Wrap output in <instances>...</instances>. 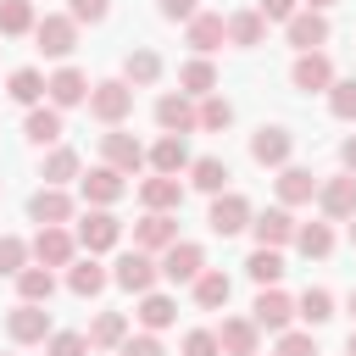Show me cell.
Instances as JSON below:
<instances>
[{
  "label": "cell",
  "mask_w": 356,
  "mask_h": 356,
  "mask_svg": "<svg viewBox=\"0 0 356 356\" xmlns=\"http://www.w3.org/2000/svg\"><path fill=\"white\" fill-rule=\"evenodd\" d=\"M156 78H161V56H156L150 44L128 50V61H122V83H128V89H150Z\"/></svg>",
  "instance_id": "d4e9b609"
},
{
  "label": "cell",
  "mask_w": 356,
  "mask_h": 356,
  "mask_svg": "<svg viewBox=\"0 0 356 356\" xmlns=\"http://www.w3.org/2000/svg\"><path fill=\"white\" fill-rule=\"evenodd\" d=\"M134 317H139L145 334H161V328L178 323V306H172V295H156V289H150V295H139V312H134Z\"/></svg>",
  "instance_id": "f546056e"
},
{
  "label": "cell",
  "mask_w": 356,
  "mask_h": 356,
  "mask_svg": "<svg viewBox=\"0 0 356 356\" xmlns=\"http://www.w3.org/2000/svg\"><path fill=\"white\" fill-rule=\"evenodd\" d=\"M184 33H189V44H195L200 56H211V50H217V44L228 39V22H222L217 11H195V17L184 22Z\"/></svg>",
  "instance_id": "603a6c76"
},
{
  "label": "cell",
  "mask_w": 356,
  "mask_h": 356,
  "mask_svg": "<svg viewBox=\"0 0 356 356\" xmlns=\"http://www.w3.org/2000/svg\"><path fill=\"white\" fill-rule=\"evenodd\" d=\"M350 312H356V289H350Z\"/></svg>",
  "instance_id": "9f6ffc18"
},
{
  "label": "cell",
  "mask_w": 356,
  "mask_h": 356,
  "mask_svg": "<svg viewBox=\"0 0 356 356\" xmlns=\"http://www.w3.org/2000/svg\"><path fill=\"white\" fill-rule=\"evenodd\" d=\"M156 267H161V278H167V284H195V278L206 273V250H200V245H189V239H178V245H167V250H161V261H156Z\"/></svg>",
  "instance_id": "5b68a950"
},
{
  "label": "cell",
  "mask_w": 356,
  "mask_h": 356,
  "mask_svg": "<svg viewBox=\"0 0 356 356\" xmlns=\"http://www.w3.org/2000/svg\"><path fill=\"white\" fill-rule=\"evenodd\" d=\"M139 200H145V211H178V206H184V184L156 172V178L139 184Z\"/></svg>",
  "instance_id": "4316f807"
},
{
  "label": "cell",
  "mask_w": 356,
  "mask_h": 356,
  "mask_svg": "<svg viewBox=\"0 0 356 356\" xmlns=\"http://www.w3.org/2000/svg\"><path fill=\"white\" fill-rule=\"evenodd\" d=\"M67 178H78V150H67V145H56V150L44 156V184H50V189H61Z\"/></svg>",
  "instance_id": "ab89813d"
},
{
  "label": "cell",
  "mask_w": 356,
  "mask_h": 356,
  "mask_svg": "<svg viewBox=\"0 0 356 356\" xmlns=\"http://www.w3.org/2000/svg\"><path fill=\"white\" fill-rule=\"evenodd\" d=\"M228 178H234V172H228V161H222V156H195V161H189V184H195V189H206V195H222V189H228Z\"/></svg>",
  "instance_id": "4dcf8cb0"
},
{
  "label": "cell",
  "mask_w": 356,
  "mask_h": 356,
  "mask_svg": "<svg viewBox=\"0 0 356 356\" xmlns=\"http://www.w3.org/2000/svg\"><path fill=\"white\" fill-rule=\"evenodd\" d=\"M289 83H295V89H306V95H317V89H328V83H334V61H328L323 50H306V56H295Z\"/></svg>",
  "instance_id": "d6986e66"
},
{
  "label": "cell",
  "mask_w": 356,
  "mask_h": 356,
  "mask_svg": "<svg viewBox=\"0 0 356 356\" xmlns=\"http://www.w3.org/2000/svg\"><path fill=\"white\" fill-rule=\"evenodd\" d=\"M156 122H161V134H195L200 128V117H195V100L189 95H161L156 100Z\"/></svg>",
  "instance_id": "ffe728a7"
},
{
  "label": "cell",
  "mask_w": 356,
  "mask_h": 356,
  "mask_svg": "<svg viewBox=\"0 0 356 356\" xmlns=\"http://www.w3.org/2000/svg\"><path fill=\"white\" fill-rule=\"evenodd\" d=\"M284 39H289L300 56H306V50H323V44H328V17H323V11H295V17L284 22Z\"/></svg>",
  "instance_id": "5bb4252c"
},
{
  "label": "cell",
  "mask_w": 356,
  "mask_h": 356,
  "mask_svg": "<svg viewBox=\"0 0 356 356\" xmlns=\"http://www.w3.org/2000/svg\"><path fill=\"white\" fill-rule=\"evenodd\" d=\"M128 111H134V89H128L122 78H100V83H89V117H95V122L117 128Z\"/></svg>",
  "instance_id": "6da1fadb"
},
{
  "label": "cell",
  "mask_w": 356,
  "mask_h": 356,
  "mask_svg": "<svg viewBox=\"0 0 356 356\" xmlns=\"http://www.w3.org/2000/svg\"><path fill=\"white\" fill-rule=\"evenodd\" d=\"M345 356H356V328H350V339H345Z\"/></svg>",
  "instance_id": "11a10c76"
},
{
  "label": "cell",
  "mask_w": 356,
  "mask_h": 356,
  "mask_svg": "<svg viewBox=\"0 0 356 356\" xmlns=\"http://www.w3.org/2000/svg\"><path fill=\"white\" fill-rule=\"evenodd\" d=\"M350 239H356V217H350Z\"/></svg>",
  "instance_id": "6f0895ef"
},
{
  "label": "cell",
  "mask_w": 356,
  "mask_h": 356,
  "mask_svg": "<svg viewBox=\"0 0 356 356\" xmlns=\"http://www.w3.org/2000/svg\"><path fill=\"white\" fill-rule=\"evenodd\" d=\"M184 356H222V345H217L211 328H189L184 334Z\"/></svg>",
  "instance_id": "f6af8a7d"
},
{
  "label": "cell",
  "mask_w": 356,
  "mask_h": 356,
  "mask_svg": "<svg viewBox=\"0 0 356 356\" xmlns=\"http://www.w3.org/2000/svg\"><path fill=\"white\" fill-rule=\"evenodd\" d=\"M22 134H28L33 145H56V139H61V111H56V106H28Z\"/></svg>",
  "instance_id": "836d02e7"
},
{
  "label": "cell",
  "mask_w": 356,
  "mask_h": 356,
  "mask_svg": "<svg viewBox=\"0 0 356 356\" xmlns=\"http://www.w3.org/2000/svg\"><path fill=\"white\" fill-rule=\"evenodd\" d=\"M83 339H89V350H117V345L128 339V317H122V312H100Z\"/></svg>",
  "instance_id": "1f68e13d"
},
{
  "label": "cell",
  "mask_w": 356,
  "mask_h": 356,
  "mask_svg": "<svg viewBox=\"0 0 356 356\" xmlns=\"http://www.w3.org/2000/svg\"><path fill=\"white\" fill-rule=\"evenodd\" d=\"M17 295H22L28 306H50V295H56V273H50V267H22V273H17Z\"/></svg>",
  "instance_id": "d6a6232c"
},
{
  "label": "cell",
  "mask_w": 356,
  "mask_h": 356,
  "mask_svg": "<svg viewBox=\"0 0 356 356\" xmlns=\"http://www.w3.org/2000/svg\"><path fill=\"white\" fill-rule=\"evenodd\" d=\"M178 95H189V100H206V95H217V67H211L206 56L184 61V67H178Z\"/></svg>",
  "instance_id": "cb8c5ba5"
},
{
  "label": "cell",
  "mask_w": 356,
  "mask_h": 356,
  "mask_svg": "<svg viewBox=\"0 0 356 356\" xmlns=\"http://www.w3.org/2000/svg\"><path fill=\"white\" fill-rule=\"evenodd\" d=\"M289 150H295V134L278 128V122H261L250 134V161L256 167H289Z\"/></svg>",
  "instance_id": "3957f363"
},
{
  "label": "cell",
  "mask_w": 356,
  "mask_h": 356,
  "mask_svg": "<svg viewBox=\"0 0 356 356\" xmlns=\"http://www.w3.org/2000/svg\"><path fill=\"white\" fill-rule=\"evenodd\" d=\"M300 11V0H256V17L261 22H289Z\"/></svg>",
  "instance_id": "c3c4849f"
},
{
  "label": "cell",
  "mask_w": 356,
  "mask_h": 356,
  "mask_svg": "<svg viewBox=\"0 0 356 356\" xmlns=\"http://www.w3.org/2000/svg\"><path fill=\"white\" fill-rule=\"evenodd\" d=\"M106 11H111V0H72L67 6L72 22H106Z\"/></svg>",
  "instance_id": "681fc988"
},
{
  "label": "cell",
  "mask_w": 356,
  "mask_h": 356,
  "mask_svg": "<svg viewBox=\"0 0 356 356\" xmlns=\"http://www.w3.org/2000/svg\"><path fill=\"white\" fill-rule=\"evenodd\" d=\"M167 245H178V222H172V211H145V217L134 222V250L156 256V250H167Z\"/></svg>",
  "instance_id": "8fae6325"
},
{
  "label": "cell",
  "mask_w": 356,
  "mask_h": 356,
  "mask_svg": "<svg viewBox=\"0 0 356 356\" xmlns=\"http://www.w3.org/2000/svg\"><path fill=\"white\" fill-rule=\"evenodd\" d=\"M33 0H0V33L6 39H22V33H33Z\"/></svg>",
  "instance_id": "8d00e7d4"
},
{
  "label": "cell",
  "mask_w": 356,
  "mask_h": 356,
  "mask_svg": "<svg viewBox=\"0 0 356 356\" xmlns=\"http://www.w3.org/2000/svg\"><path fill=\"white\" fill-rule=\"evenodd\" d=\"M195 117H200V128H211V134H222V128L234 122V106H228L222 95H206V100L195 106Z\"/></svg>",
  "instance_id": "b9f144b4"
},
{
  "label": "cell",
  "mask_w": 356,
  "mask_h": 356,
  "mask_svg": "<svg viewBox=\"0 0 356 356\" xmlns=\"http://www.w3.org/2000/svg\"><path fill=\"white\" fill-rule=\"evenodd\" d=\"M328 111L339 122H356V78H334L328 83Z\"/></svg>",
  "instance_id": "60d3db41"
},
{
  "label": "cell",
  "mask_w": 356,
  "mask_h": 356,
  "mask_svg": "<svg viewBox=\"0 0 356 356\" xmlns=\"http://www.w3.org/2000/svg\"><path fill=\"white\" fill-rule=\"evenodd\" d=\"M278 356H317V339H312V334L284 328V334H278Z\"/></svg>",
  "instance_id": "7dc6e473"
},
{
  "label": "cell",
  "mask_w": 356,
  "mask_h": 356,
  "mask_svg": "<svg viewBox=\"0 0 356 356\" xmlns=\"http://www.w3.org/2000/svg\"><path fill=\"white\" fill-rule=\"evenodd\" d=\"M245 273H250V278H256L261 289H273V284L284 278V256H278V250H261V245H256V250H250V261H245Z\"/></svg>",
  "instance_id": "f35d334b"
},
{
  "label": "cell",
  "mask_w": 356,
  "mask_h": 356,
  "mask_svg": "<svg viewBox=\"0 0 356 356\" xmlns=\"http://www.w3.org/2000/svg\"><path fill=\"white\" fill-rule=\"evenodd\" d=\"M211 334H217L222 356H256V345H261V328L250 317H222V328H211Z\"/></svg>",
  "instance_id": "7402d4cb"
},
{
  "label": "cell",
  "mask_w": 356,
  "mask_h": 356,
  "mask_svg": "<svg viewBox=\"0 0 356 356\" xmlns=\"http://www.w3.org/2000/svg\"><path fill=\"white\" fill-rule=\"evenodd\" d=\"M295 317H306V323H328V317H334V295H328V289H306V295L295 300Z\"/></svg>",
  "instance_id": "7bdbcfd3"
},
{
  "label": "cell",
  "mask_w": 356,
  "mask_h": 356,
  "mask_svg": "<svg viewBox=\"0 0 356 356\" xmlns=\"http://www.w3.org/2000/svg\"><path fill=\"white\" fill-rule=\"evenodd\" d=\"M28 267V239H17V234H0V278H17Z\"/></svg>",
  "instance_id": "ee69618b"
},
{
  "label": "cell",
  "mask_w": 356,
  "mask_h": 356,
  "mask_svg": "<svg viewBox=\"0 0 356 356\" xmlns=\"http://www.w3.org/2000/svg\"><path fill=\"white\" fill-rule=\"evenodd\" d=\"M78 189H83V200H89V206H100V211H106L111 200H122V195H128L122 172H111L106 161H100V167H89V172L78 178Z\"/></svg>",
  "instance_id": "9a60e30c"
},
{
  "label": "cell",
  "mask_w": 356,
  "mask_h": 356,
  "mask_svg": "<svg viewBox=\"0 0 356 356\" xmlns=\"http://www.w3.org/2000/svg\"><path fill=\"white\" fill-rule=\"evenodd\" d=\"M222 22H228V39H234L239 50H250V44L267 39V22H261L256 11H234V17H222Z\"/></svg>",
  "instance_id": "74e56055"
},
{
  "label": "cell",
  "mask_w": 356,
  "mask_h": 356,
  "mask_svg": "<svg viewBox=\"0 0 356 356\" xmlns=\"http://www.w3.org/2000/svg\"><path fill=\"white\" fill-rule=\"evenodd\" d=\"M28 217H33L39 228H67V222H72V195H67V189H50V184H44V189H39L33 200H28Z\"/></svg>",
  "instance_id": "2e32d148"
},
{
  "label": "cell",
  "mask_w": 356,
  "mask_h": 356,
  "mask_svg": "<svg viewBox=\"0 0 356 356\" xmlns=\"http://www.w3.org/2000/svg\"><path fill=\"white\" fill-rule=\"evenodd\" d=\"M328 6H334V0H306V11H328Z\"/></svg>",
  "instance_id": "db71d44e"
},
{
  "label": "cell",
  "mask_w": 356,
  "mask_h": 356,
  "mask_svg": "<svg viewBox=\"0 0 356 356\" xmlns=\"http://www.w3.org/2000/svg\"><path fill=\"white\" fill-rule=\"evenodd\" d=\"M250 200L245 195H234V189H222V195H211V211H206V222H211V234H239V228H250Z\"/></svg>",
  "instance_id": "8992f818"
},
{
  "label": "cell",
  "mask_w": 356,
  "mask_h": 356,
  "mask_svg": "<svg viewBox=\"0 0 356 356\" xmlns=\"http://www.w3.org/2000/svg\"><path fill=\"white\" fill-rule=\"evenodd\" d=\"M339 161H345V172H356V134L339 145Z\"/></svg>",
  "instance_id": "f5cc1de1"
},
{
  "label": "cell",
  "mask_w": 356,
  "mask_h": 356,
  "mask_svg": "<svg viewBox=\"0 0 356 356\" xmlns=\"http://www.w3.org/2000/svg\"><path fill=\"white\" fill-rule=\"evenodd\" d=\"M156 278H161V267H156V256H145V250H122L117 267H111V284L128 289V295H150Z\"/></svg>",
  "instance_id": "7a4b0ae2"
},
{
  "label": "cell",
  "mask_w": 356,
  "mask_h": 356,
  "mask_svg": "<svg viewBox=\"0 0 356 356\" xmlns=\"http://www.w3.org/2000/svg\"><path fill=\"white\" fill-rule=\"evenodd\" d=\"M44 350H50V356H89V339L67 328V334H50V339H44Z\"/></svg>",
  "instance_id": "bcb514c9"
},
{
  "label": "cell",
  "mask_w": 356,
  "mask_h": 356,
  "mask_svg": "<svg viewBox=\"0 0 356 356\" xmlns=\"http://www.w3.org/2000/svg\"><path fill=\"white\" fill-rule=\"evenodd\" d=\"M295 250L312 256V261H323L334 250V228L328 222H295Z\"/></svg>",
  "instance_id": "e575fe53"
},
{
  "label": "cell",
  "mask_w": 356,
  "mask_h": 356,
  "mask_svg": "<svg viewBox=\"0 0 356 356\" xmlns=\"http://www.w3.org/2000/svg\"><path fill=\"white\" fill-rule=\"evenodd\" d=\"M156 11H161L167 22H189V17L200 11V0H156Z\"/></svg>",
  "instance_id": "816d5d0a"
},
{
  "label": "cell",
  "mask_w": 356,
  "mask_h": 356,
  "mask_svg": "<svg viewBox=\"0 0 356 356\" xmlns=\"http://www.w3.org/2000/svg\"><path fill=\"white\" fill-rule=\"evenodd\" d=\"M317 200V178L306 167H278V206H306Z\"/></svg>",
  "instance_id": "484cf974"
},
{
  "label": "cell",
  "mask_w": 356,
  "mask_h": 356,
  "mask_svg": "<svg viewBox=\"0 0 356 356\" xmlns=\"http://www.w3.org/2000/svg\"><path fill=\"white\" fill-rule=\"evenodd\" d=\"M250 323H256V328H267V334H284V328L295 323V300H289V295L273 284V289H261V295H256Z\"/></svg>",
  "instance_id": "7c38bea8"
},
{
  "label": "cell",
  "mask_w": 356,
  "mask_h": 356,
  "mask_svg": "<svg viewBox=\"0 0 356 356\" xmlns=\"http://www.w3.org/2000/svg\"><path fill=\"white\" fill-rule=\"evenodd\" d=\"M6 334H11L17 345H44V339H50V312H44V306H28V300H22V306H17L11 317H6Z\"/></svg>",
  "instance_id": "ac0fdd59"
},
{
  "label": "cell",
  "mask_w": 356,
  "mask_h": 356,
  "mask_svg": "<svg viewBox=\"0 0 356 356\" xmlns=\"http://www.w3.org/2000/svg\"><path fill=\"white\" fill-rule=\"evenodd\" d=\"M44 100H50L56 111H72V106L89 100V78H83L78 67H56V72L44 78Z\"/></svg>",
  "instance_id": "9c48e42d"
},
{
  "label": "cell",
  "mask_w": 356,
  "mask_h": 356,
  "mask_svg": "<svg viewBox=\"0 0 356 356\" xmlns=\"http://www.w3.org/2000/svg\"><path fill=\"white\" fill-rule=\"evenodd\" d=\"M28 256H33V267H72V256H78V239L67 234V228H39L33 234V245H28Z\"/></svg>",
  "instance_id": "277c9868"
},
{
  "label": "cell",
  "mask_w": 356,
  "mask_h": 356,
  "mask_svg": "<svg viewBox=\"0 0 356 356\" xmlns=\"http://www.w3.org/2000/svg\"><path fill=\"white\" fill-rule=\"evenodd\" d=\"M145 161H150L161 178H178V172H189V161H195V156H189V145H184L178 134H161V139L145 150Z\"/></svg>",
  "instance_id": "44dd1931"
},
{
  "label": "cell",
  "mask_w": 356,
  "mask_h": 356,
  "mask_svg": "<svg viewBox=\"0 0 356 356\" xmlns=\"http://www.w3.org/2000/svg\"><path fill=\"white\" fill-rule=\"evenodd\" d=\"M317 206L328 222H350L356 217V172H339L328 184H317Z\"/></svg>",
  "instance_id": "52a82bcc"
},
{
  "label": "cell",
  "mask_w": 356,
  "mask_h": 356,
  "mask_svg": "<svg viewBox=\"0 0 356 356\" xmlns=\"http://www.w3.org/2000/svg\"><path fill=\"white\" fill-rule=\"evenodd\" d=\"M106 284H111V273H106L95 256H83V261H72V267H67V289H72V295H83V300H95Z\"/></svg>",
  "instance_id": "83f0119b"
},
{
  "label": "cell",
  "mask_w": 356,
  "mask_h": 356,
  "mask_svg": "<svg viewBox=\"0 0 356 356\" xmlns=\"http://www.w3.org/2000/svg\"><path fill=\"white\" fill-rule=\"evenodd\" d=\"M72 239H78V245H83L89 256H100V250H111V245L122 239V222H117L111 211H100V206H95V211H89L83 222H78V234H72Z\"/></svg>",
  "instance_id": "4fadbf2b"
},
{
  "label": "cell",
  "mask_w": 356,
  "mask_h": 356,
  "mask_svg": "<svg viewBox=\"0 0 356 356\" xmlns=\"http://www.w3.org/2000/svg\"><path fill=\"white\" fill-rule=\"evenodd\" d=\"M33 39H39L44 56L67 61V56L78 50V22H72V17H39V22H33Z\"/></svg>",
  "instance_id": "ba28073f"
},
{
  "label": "cell",
  "mask_w": 356,
  "mask_h": 356,
  "mask_svg": "<svg viewBox=\"0 0 356 356\" xmlns=\"http://www.w3.org/2000/svg\"><path fill=\"white\" fill-rule=\"evenodd\" d=\"M117 350H122V356H167V350H161V339H156V334H128V339H122V345H117Z\"/></svg>",
  "instance_id": "f907efd6"
},
{
  "label": "cell",
  "mask_w": 356,
  "mask_h": 356,
  "mask_svg": "<svg viewBox=\"0 0 356 356\" xmlns=\"http://www.w3.org/2000/svg\"><path fill=\"white\" fill-rule=\"evenodd\" d=\"M250 234H256V245H261V250L289 245V239H295V217H289V206H267L261 217H250Z\"/></svg>",
  "instance_id": "e0dca14e"
},
{
  "label": "cell",
  "mask_w": 356,
  "mask_h": 356,
  "mask_svg": "<svg viewBox=\"0 0 356 356\" xmlns=\"http://www.w3.org/2000/svg\"><path fill=\"white\" fill-rule=\"evenodd\" d=\"M228 295H234V278H228L222 267H206V273L195 278V306H200V312H217V306H228Z\"/></svg>",
  "instance_id": "f1b7e54d"
},
{
  "label": "cell",
  "mask_w": 356,
  "mask_h": 356,
  "mask_svg": "<svg viewBox=\"0 0 356 356\" xmlns=\"http://www.w3.org/2000/svg\"><path fill=\"white\" fill-rule=\"evenodd\" d=\"M6 95H11L17 106H39V100H44V72H39V67H17L11 83H6Z\"/></svg>",
  "instance_id": "d590c367"
},
{
  "label": "cell",
  "mask_w": 356,
  "mask_h": 356,
  "mask_svg": "<svg viewBox=\"0 0 356 356\" xmlns=\"http://www.w3.org/2000/svg\"><path fill=\"white\" fill-rule=\"evenodd\" d=\"M100 156H106V167H111V172H122V178L145 167V145H139L134 134H122V128L100 134Z\"/></svg>",
  "instance_id": "30bf717a"
}]
</instances>
